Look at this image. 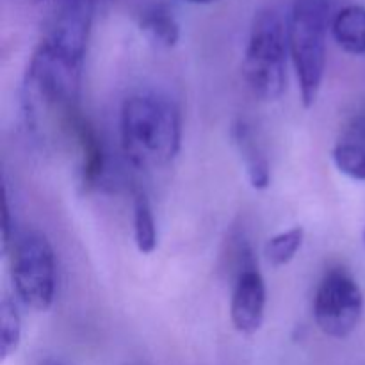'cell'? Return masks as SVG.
Here are the masks:
<instances>
[{
	"instance_id": "2e32d148",
	"label": "cell",
	"mask_w": 365,
	"mask_h": 365,
	"mask_svg": "<svg viewBox=\"0 0 365 365\" xmlns=\"http://www.w3.org/2000/svg\"><path fill=\"white\" fill-rule=\"evenodd\" d=\"M38 365H64V364L57 362V360H43V362L38 364Z\"/></svg>"
},
{
	"instance_id": "8992f818",
	"label": "cell",
	"mask_w": 365,
	"mask_h": 365,
	"mask_svg": "<svg viewBox=\"0 0 365 365\" xmlns=\"http://www.w3.org/2000/svg\"><path fill=\"white\" fill-rule=\"evenodd\" d=\"M364 314V292L344 267L324 273L314 296V321L324 335L346 339L359 327Z\"/></svg>"
},
{
	"instance_id": "6da1fadb",
	"label": "cell",
	"mask_w": 365,
	"mask_h": 365,
	"mask_svg": "<svg viewBox=\"0 0 365 365\" xmlns=\"http://www.w3.org/2000/svg\"><path fill=\"white\" fill-rule=\"evenodd\" d=\"M95 0H64L45 38L29 61L21 88L27 127L34 134L70 138L81 110V84Z\"/></svg>"
},
{
	"instance_id": "30bf717a",
	"label": "cell",
	"mask_w": 365,
	"mask_h": 365,
	"mask_svg": "<svg viewBox=\"0 0 365 365\" xmlns=\"http://www.w3.org/2000/svg\"><path fill=\"white\" fill-rule=\"evenodd\" d=\"M331 157L341 173L365 182V114L353 118L335 141Z\"/></svg>"
},
{
	"instance_id": "5b68a950",
	"label": "cell",
	"mask_w": 365,
	"mask_h": 365,
	"mask_svg": "<svg viewBox=\"0 0 365 365\" xmlns=\"http://www.w3.org/2000/svg\"><path fill=\"white\" fill-rule=\"evenodd\" d=\"M6 253L18 298L32 310H48L57 292V260L48 239L38 230L16 232Z\"/></svg>"
},
{
	"instance_id": "52a82bcc",
	"label": "cell",
	"mask_w": 365,
	"mask_h": 365,
	"mask_svg": "<svg viewBox=\"0 0 365 365\" xmlns=\"http://www.w3.org/2000/svg\"><path fill=\"white\" fill-rule=\"evenodd\" d=\"M266 282L257 267V262L253 260L235 271L230 302V319L235 330L245 335L259 331L264 323V316H266Z\"/></svg>"
},
{
	"instance_id": "4fadbf2b",
	"label": "cell",
	"mask_w": 365,
	"mask_h": 365,
	"mask_svg": "<svg viewBox=\"0 0 365 365\" xmlns=\"http://www.w3.org/2000/svg\"><path fill=\"white\" fill-rule=\"evenodd\" d=\"M134 241L139 253L150 255L157 248V225L152 203L143 191L134 192Z\"/></svg>"
},
{
	"instance_id": "7c38bea8",
	"label": "cell",
	"mask_w": 365,
	"mask_h": 365,
	"mask_svg": "<svg viewBox=\"0 0 365 365\" xmlns=\"http://www.w3.org/2000/svg\"><path fill=\"white\" fill-rule=\"evenodd\" d=\"M331 32L344 52L362 56L365 53V7L359 4L342 7L331 20Z\"/></svg>"
},
{
	"instance_id": "d6986e66",
	"label": "cell",
	"mask_w": 365,
	"mask_h": 365,
	"mask_svg": "<svg viewBox=\"0 0 365 365\" xmlns=\"http://www.w3.org/2000/svg\"><path fill=\"white\" fill-rule=\"evenodd\" d=\"M364 242H365V230H364Z\"/></svg>"
},
{
	"instance_id": "ba28073f",
	"label": "cell",
	"mask_w": 365,
	"mask_h": 365,
	"mask_svg": "<svg viewBox=\"0 0 365 365\" xmlns=\"http://www.w3.org/2000/svg\"><path fill=\"white\" fill-rule=\"evenodd\" d=\"M70 139L77 143L78 150H81V175H82V185L84 189L91 191V189L98 187L100 182L103 180L107 171V152L103 146L102 138L96 132L95 125L88 120V116L82 114L77 121H75L73 128H71Z\"/></svg>"
},
{
	"instance_id": "277c9868",
	"label": "cell",
	"mask_w": 365,
	"mask_h": 365,
	"mask_svg": "<svg viewBox=\"0 0 365 365\" xmlns=\"http://www.w3.org/2000/svg\"><path fill=\"white\" fill-rule=\"evenodd\" d=\"M330 11V0H294L287 20L289 53L307 109L316 103L323 86Z\"/></svg>"
},
{
	"instance_id": "e0dca14e",
	"label": "cell",
	"mask_w": 365,
	"mask_h": 365,
	"mask_svg": "<svg viewBox=\"0 0 365 365\" xmlns=\"http://www.w3.org/2000/svg\"><path fill=\"white\" fill-rule=\"evenodd\" d=\"M187 2H192V4H214V2H217V0H187Z\"/></svg>"
},
{
	"instance_id": "8fae6325",
	"label": "cell",
	"mask_w": 365,
	"mask_h": 365,
	"mask_svg": "<svg viewBox=\"0 0 365 365\" xmlns=\"http://www.w3.org/2000/svg\"><path fill=\"white\" fill-rule=\"evenodd\" d=\"M138 24L146 38L163 48H173L180 39V25L166 4L153 2L143 7Z\"/></svg>"
},
{
	"instance_id": "9a60e30c",
	"label": "cell",
	"mask_w": 365,
	"mask_h": 365,
	"mask_svg": "<svg viewBox=\"0 0 365 365\" xmlns=\"http://www.w3.org/2000/svg\"><path fill=\"white\" fill-rule=\"evenodd\" d=\"M21 341V319L16 305L9 298L0 303V344L2 360H7L18 349Z\"/></svg>"
},
{
	"instance_id": "ac0fdd59",
	"label": "cell",
	"mask_w": 365,
	"mask_h": 365,
	"mask_svg": "<svg viewBox=\"0 0 365 365\" xmlns=\"http://www.w3.org/2000/svg\"><path fill=\"white\" fill-rule=\"evenodd\" d=\"M95 2H96V4H98V2H102V0H95Z\"/></svg>"
},
{
	"instance_id": "3957f363",
	"label": "cell",
	"mask_w": 365,
	"mask_h": 365,
	"mask_svg": "<svg viewBox=\"0 0 365 365\" xmlns=\"http://www.w3.org/2000/svg\"><path fill=\"white\" fill-rule=\"evenodd\" d=\"M287 21L273 7L253 20L242 59V77L257 98L274 102L287 88Z\"/></svg>"
},
{
	"instance_id": "7a4b0ae2",
	"label": "cell",
	"mask_w": 365,
	"mask_h": 365,
	"mask_svg": "<svg viewBox=\"0 0 365 365\" xmlns=\"http://www.w3.org/2000/svg\"><path fill=\"white\" fill-rule=\"evenodd\" d=\"M120 134L125 155L135 168L159 170L180 152V110L163 95L135 93L121 106Z\"/></svg>"
},
{
	"instance_id": "5bb4252c",
	"label": "cell",
	"mask_w": 365,
	"mask_h": 365,
	"mask_svg": "<svg viewBox=\"0 0 365 365\" xmlns=\"http://www.w3.org/2000/svg\"><path fill=\"white\" fill-rule=\"evenodd\" d=\"M303 241H305L303 227H294L291 230H285L282 234L274 235V237H271L266 242V248H264L267 262L274 267L287 266L298 255V252L303 246Z\"/></svg>"
},
{
	"instance_id": "9c48e42d",
	"label": "cell",
	"mask_w": 365,
	"mask_h": 365,
	"mask_svg": "<svg viewBox=\"0 0 365 365\" xmlns=\"http://www.w3.org/2000/svg\"><path fill=\"white\" fill-rule=\"evenodd\" d=\"M232 143H234L235 150H237L239 157H241L242 164H245L246 175L252 184L253 189L257 191H264L269 187L271 184V166L267 160L266 150L260 145L259 138H257L253 125L248 123L246 120L239 118L232 125Z\"/></svg>"
}]
</instances>
